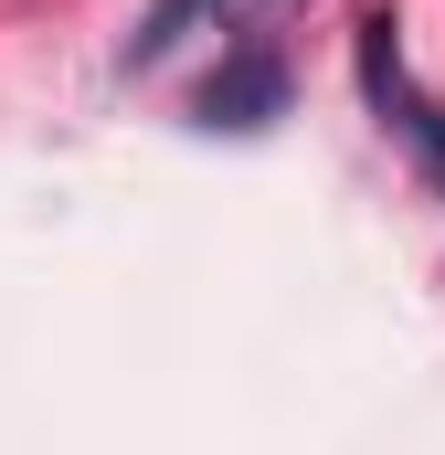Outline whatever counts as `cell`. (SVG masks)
Wrapping results in <instances>:
<instances>
[{
	"label": "cell",
	"instance_id": "6da1fadb",
	"mask_svg": "<svg viewBox=\"0 0 445 455\" xmlns=\"http://www.w3.org/2000/svg\"><path fill=\"white\" fill-rule=\"evenodd\" d=\"M360 96L392 116L403 138H414V159H425V180L445 191V116L414 96V75H403V53H392V21H360Z\"/></svg>",
	"mask_w": 445,
	"mask_h": 455
},
{
	"label": "cell",
	"instance_id": "7a4b0ae2",
	"mask_svg": "<svg viewBox=\"0 0 445 455\" xmlns=\"http://www.w3.org/2000/svg\"><path fill=\"white\" fill-rule=\"evenodd\" d=\"M287 107V64L276 53H233L213 85H202V127H265Z\"/></svg>",
	"mask_w": 445,
	"mask_h": 455
},
{
	"label": "cell",
	"instance_id": "3957f363",
	"mask_svg": "<svg viewBox=\"0 0 445 455\" xmlns=\"http://www.w3.org/2000/svg\"><path fill=\"white\" fill-rule=\"evenodd\" d=\"M191 11H233V21H255V11H287V0H159L149 21H138V43H127V64H159L170 43H181V21Z\"/></svg>",
	"mask_w": 445,
	"mask_h": 455
}]
</instances>
